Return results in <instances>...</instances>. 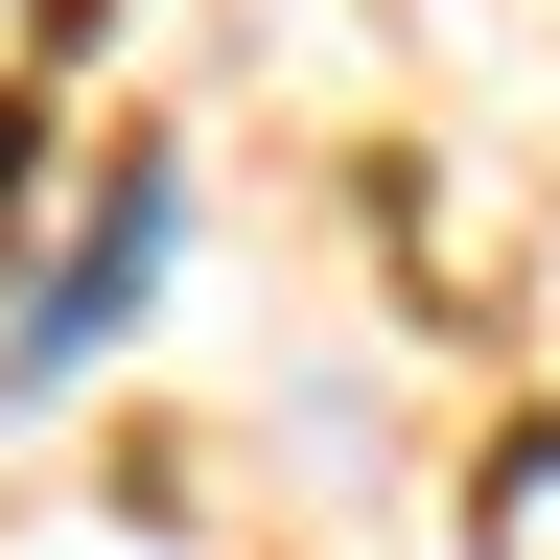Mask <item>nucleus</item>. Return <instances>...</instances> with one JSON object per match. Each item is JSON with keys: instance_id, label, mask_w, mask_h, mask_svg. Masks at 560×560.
<instances>
[{"instance_id": "1", "label": "nucleus", "mask_w": 560, "mask_h": 560, "mask_svg": "<svg viewBox=\"0 0 560 560\" xmlns=\"http://www.w3.org/2000/svg\"><path fill=\"white\" fill-rule=\"evenodd\" d=\"M140 280H164V164H140V187L94 210V234H70V257H47V304H24V327H0V397H70V374H94V350L140 327Z\"/></svg>"}]
</instances>
